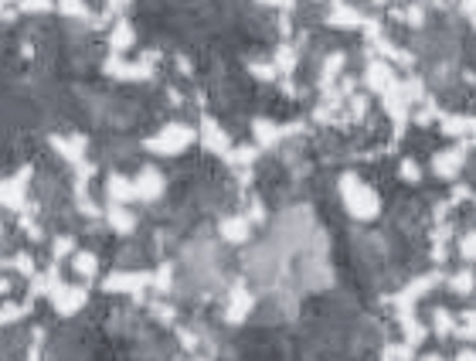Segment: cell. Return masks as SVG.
<instances>
[{"label": "cell", "instance_id": "11", "mask_svg": "<svg viewBox=\"0 0 476 361\" xmlns=\"http://www.w3.org/2000/svg\"><path fill=\"white\" fill-rule=\"evenodd\" d=\"M75 269H78V273H92V269H95V259L89 256V252H85V256H75Z\"/></svg>", "mask_w": 476, "mask_h": 361}, {"label": "cell", "instance_id": "6", "mask_svg": "<svg viewBox=\"0 0 476 361\" xmlns=\"http://www.w3.org/2000/svg\"><path fill=\"white\" fill-rule=\"evenodd\" d=\"M248 235V225L242 222V218H231V222H225V239H231V242H242Z\"/></svg>", "mask_w": 476, "mask_h": 361}, {"label": "cell", "instance_id": "8", "mask_svg": "<svg viewBox=\"0 0 476 361\" xmlns=\"http://www.w3.org/2000/svg\"><path fill=\"white\" fill-rule=\"evenodd\" d=\"M453 286H456V293H470V286H473V273L466 269V273H459L456 280H453Z\"/></svg>", "mask_w": 476, "mask_h": 361}, {"label": "cell", "instance_id": "7", "mask_svg": "<svg viewBox=\"0 0 476 361\" xmlns=\"http://www.w3.org/2000/svg\"><path fill=\"white\" fill-rule=\"evenodd\" d=\"M401 177H405V181H412V184H415V181H419V177H422L419 164H415V160H405V164H401Z\"/></svg>", "mask_w": 476, "mask_h": 361}, {"label": "cell", "instance_id": "4", "mask_svg": "<svg viewBox=\"0 0 476 361\" xmlns=\"http://www.w3.org/2000/svg\"><path fill=\"white\" fill-rule=\"evenodd\" d=\"M160 188H164V181H160L153 171H147L143 177H140V184H133V191L140 194V198H153V194H160Z\"/></svg>", "mask_w": 476, "mask_h": 361}, {"label": "cell", "instance_id": "1", "mask_svg": "<svg viewBox=\"0 0 476 361\" xmlns=\"http://www.w3.org/2000/svg\"><path fill=\"white\" fill-rule=\"evenodd\" d=\"M341 191H343V205L350 208V215H358V218H371V215L378 211V198H374V191L364 188L358 177H343Z\"/></svg>", "mask_w": 476, "mask_h": 361}, {"label": "cell", "instance_id": "10", "mask_svg": "<svg viewBox=\"0 0 476 361\" xmlns=\"http://www.w3.org/2000/svg\"><path fill=\"white\" fill-rule=\"evenodd\" d=\"M436 327H439V334H453L456 331V324L449 321V314H442V310L436 314Z\"/></svg>", "mask_w": 476, "mask_h": 361}, {"label": "cell", "instance_id": "3", "mask_svg": "<svg viewBox=\"0 0 476 361\" xmlns=\"http://www.w3.org/2000/svg\"><path fill=\"white\" fill-rule=\"evenodd\" d=\"M459 164H463V150H446L436 157V174L442 177H453L459 171Z\"/></svg>", "mask_w": 476, "mask_h": 361}, {"label": "cell", "instance_id": "9", "mask_svg": "<svg viewBox=\"0 0 476 361\" xmlns=\"http://www.w3.org/2000/svg\"><path fill=\"white\" fill-rule=\"evenodd\" d=\"M463 338H476V314H463V327H459Z\"/></svg>", "mask_w": 476, "mask_h": 361}, {"label": "cell", "instance_id": "2", "mask_svg": "<svg viewBox=\"0 0 476 361\" xmlns=\"http://www.w3.org/2000/svg\"><path fill=\"white\" fill-rule=\"evenodd\" d=\"M188 143H190V130H184V126H167L157 140H150V147L160 153H177L181 147H188Z\"/></svg>", "mask_w": 476, "mask_h": 361}, {"label": "cell", "instance_id": "12", "mask_svg": "<svg viewBox=\"0 0 476 361\" xmlns=\"http://www.w3.org/2000/svg\"><path fill=\"white\" fill-rule=\"evenodd\" d=\"M456 361H476V355H473V351H459Z\"/></svg>", "mask_w": 476, "mask_h": 361}, {"label": "cell", "instance_id": "5", "mask_svg": "<svg viewBox=\"0 0 476 361\" xmlns=\"http://www.w3.org/2000/svg\"><path fill=\"white\" fill-rule=\"evenodd\" d=\"M476 126V119H463V116H446L442 119V130L446 134H470Z\"/></svg>", "mask_w": 476, "mask_h": 361}, {"label": "cell", "instance_id": "13", "mask_svg": "<svg viewBox=\"0 0 476 361\" xmlns=\"http://www.w3.org/2000/svg\"><path fill=\"white\" fill-rule=\"evenodd\" d=\"M425 361H442V358H439V355H429V358H425Z\"/></svg>", "mask_w": 476, "mask_h": 361}]
</instances>
